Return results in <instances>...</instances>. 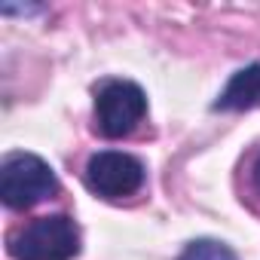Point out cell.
I'll return each instance as SVG.
<instances>
[{"label": "cell", "mask_w": 260, "mask_h": 260, "mask_svg": "<svg viewBox=\"0 0 260 260\" xmlns=\"http://www.w3.org/2000/svg\"><path fill=\"white\" fill-rule=\"evenodd\" d=\"M80 251V230L68 214H46L10 236L16 260H71Z\"/></svg>", "instance_id": "obj_1"}, {"label": "cell", "mask_w": 260, "mask_h": 260, "mask_svg": "<svg viewBox=\"0 0 260 260\" xmlns=\"http://www.w3.org/2000/svg\"><path fill=\"white\" fill-rule=\"evenodd\" d=\"M58 190L55 172L37 153H10L0 169V199L13 211H25Z\"/></svg>", "instance_id": "obj_2"}, {"label": "cell", "mask_w": 260, "mask_h": 260, "mask_svg": "<svg viewBox=\"0 0 260 260\" xmlns=\"http://www.w3.org/2000/svg\"><path fill=\"white\" fill-rule=\"evenodd\" d=\"M147 113V95L128 80H110L95 95V122L104 138L132 135Z\"/></svg>", "instance_id": "obj_3"}, {"label": "cell", "mask_w": 260, "mask_h": 260, "mask_svg": "<svg viewBox=\"0 0 260 260\" xmlns=\"http://www.w3.org/2000/svg\"><path fill=\"white\" fill-rule=\"evenodd\" d=\"M144 184V166L132 153L101 150L86 166V187L104 199H122L138 193Z\"/></svg>", "instance_id": "obj_4"}, {"label": "cell", "mask_w": 260, "mask_h": 260, "mask_svg": "<svg viewBox=\"0 0 260 260\" xmlns=\"http://www.w3.org/2000/svg\"><path fill=\"white\" fill-rule=\"evenodd\" d=\"M260 104V64H248L233 74L226 89L217 95L214 110H248Z\"/></svg>", "instance_id": "obj_5"}, {"label": "cell", "mask_w": 260, "mask_h": 260, "mask_svg": "<svg viewBox=\"0 0 260 260\" xmlns=\"http://www.w3.org/2000/svg\"><path fill=\"white\" fill-rule=\"evenodd\" d=\"M181 260H236V254L220 245V242H211V239H199V242H190L181 254Z\"/></svg>", "instance_id": "obj_6"}, {"label": "cell", "mask_w": 260, "mask_h": 260, "mask_svg": "<svg viewBox=\"0 0 260 260\" xmlns=\"http://www.w3.org/2000/svg\"><path fill=\"white\" fill-rule=\"evenodd\" d=\"M254 184H257V190H260V159L254 162Z\"/></svg>", "instance_id": "obj_7"}]
</instances>
